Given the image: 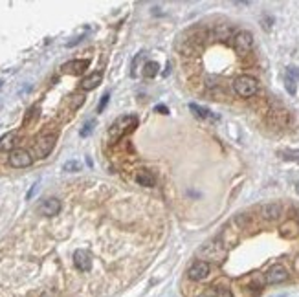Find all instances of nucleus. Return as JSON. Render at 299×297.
<instances>
[{
    "instance_id": "1",
    "label": "nucleus",
    "mask_w": 299,
    "mask_h": 297,
    "mask_svg": "<svg viewBox=\"0 0 299 297\" xmlns=\"http://www.w3.org/2000/svg\"><path fill=\"white\" fill-rule=\"evenodd\" d=\"M136 125H138V118H136V116H121V118L116 119L112 123V127L108 129V138L112 141L119 140L125 132L134 129Z\"/></svg>"
},
{
    "instance_id": "2",
    "label": "nucleus",
    "mask_w": 299,
    "mask_h": 297,
    "mask_svg": "<svg viewBox=\"0 0 299 297\" xmlns=\"http://www.w3.org/2000/svg\"><path fill=\"white\" fill-rule=\"evenodd\" d=\"M233 88L241 97H252V95L257 94L259 84H257V79L252 77V75H239L233 81Z\"/></svg>"
},
{
    "instance_id": "3",
    "label": "nucleus",
    "mask_w": 299,
    "mask_h": 297,
    "mask_svg": "<svg viewBox=\"0 0 299 297\" xmlns=\"http://www.w3.org/2000/svg\"><path fill=\"white\" fill-rule=\"evenodd\" d=\"M55 141H57V134L55 132H44V134H40L35 141V154L37 158H46L53 151V147H55Z\"/></svg>"
},
{
    "instance_id": "4",
    "label": "nucleus",
    "mask_w": 299,
    "mask_h": 297,
    "mask_svg": "<svg viewBox=\"0 0 299 297\" xmlns=\"http://www.w3.org/2000/svg\"><path fill=\"white\" fill-rule=\"evenodd\" d=\"M233 46H235L237 53H241V55L248 53L254 48V35L250 33V31H246V29H241L233 37Z\"/></svg>"
},
{
    "instance_id": "5",
    "label": "nucleus",
    "mask_w": 299,
    "mask_h": 297,
    "mask_svg": "<svg viewBox=\"0 0 299 297\" xmlns=\"http://www.w3.org/2000/svg\"><path fill=\"white\" fill-rule=\"evenodd\" d=\"M33 163V158L29 154L26 149H13L9 152V165L15 169H24V167H29Z\"/></svg>"
},
{
    "instance_id": "6",
    "label": "nucleus",
    "mask_w": 299,
    "mask_h": 297,
    "mask_svg": "<svg viewBox=\"0 0 299 297\" xmlns=\"http://www.w3.org/2000/svg\"><path fill=\"white\" fill-rule=\"evenodd\" d=\"M288 279V272L283 264H274L268 272H266V283L268 285H281Z\"/></svg>"
},
{
    "instance_id": "7",
    "label": "nucleus",
    "mask_w": 299,
    "mask_h": 297,
    "mask_svg": "<svg viewBox=\"0 0 299 297\" xmlns=\"http://www.w3.org/2000/svg\"><path fill=\"white\" fill-rule=\"evenodd\" d=\"M209 264L206 261H197V263H193L187 270V277L191 281H202L206 279L209 275Z\"/></svg>"
},
{
    "instance_id": "8",
    "label": "nucleus",
    "mask_w": 299,
    "mask_h": 297,
    "mask_svg": "<svg viewBox=\"0 0 299 297\" xmlns=\"http://www.w3.org/2000/svg\"><path fill=\"white\" fill-rule=\"evenodd\" d=\"M88 64H90V62L86 61V59H73V61H68L62 64L61 72L68 73V75H81V73L88 68Z\"/></svg>"
},
{
    "instance_id": "9",
    "label": "nucleus",
    "mask_w": 299,
    "mask_h": 297,
    "mask_svg": "<svg viewBox=\"0 0 299 297\" xmlns=\"http://www.w3.org/2000/svg\"><path fill=\"white\" fill-rule=\"evenodd\" d=\"M59 211H61V202L57 198H46L39 206V213L44 217H55L59 215Z\"/></svg>"
},
{
    "instance_id": "10",
    "label": "nucleus",
    "mask_w": 299,
    "mask_h": 297,
    "mask_svg": "<svg viewBox=\"0 0 299 297\" xmlns=\"http://www.w3.org/2000/svg\"><path fill=\"white\" fill-rule=\"evenodd\" d=\"M73 264L79 272H88L92 268V257L90 253L85 252V250H77L73 253Z\"/></svg>"
},
{
    "instance_id": "11",
    "label": "nucleus",
    "mask_w": 299,
    "mask_h": 297,
    "mask_svg": "<svg viewBox=\"0 0 299 297\" xmlns=\"http://www.w3.org/2000/svg\"><path fill=\"white\" fill-rule=\"evenodd\" d=\"M101 81H103V73L101 72L90 73V75H86V77L81 81V90H85V92H90V90L97 88Z\"/></svg>"
},
{
    "instance_id": "12",
    "label": "nucleus",
    "mask_w": 299,
    "mask_h": 297,
    "mask_svg": "<svg viewBox=\"0 0 299 297\" xmlns=\"http://www.w3.org/2000/svg\"><path fill=\"white\" fill-rule=\"evenodd\" d=\"M283 209L279 204H266L261 208V215H263V219L265 220H277L281 217Z\"/></svg>"
},
{
    "instance_id": "13",
    "label": "nucleus",
    "mask_w": 299,
    "mask_h": 297,
    "mask_svg": "<svg viewBox=\"0 0 299 297\" xmlns=\"http://www.w3.org/2000/svg\"><path fill=\"white\" fill-rule=\"evenodd\" d=\"M17 138H18L17 130H11V132L2 136L0 138V151H13V147L17 143Z\"/></svg>"
},
{
    "instance_id": "14",
    "label": "nucleus",
    "mask_w": 299,
    "mask_h": 297,
    "mask_svg": "<svg viewBox=\"0 0 299 297\" xmlns=\"http://www.w3.org/2000/svg\"><path fill=\"white\" fill-rule=\"evenodd\" d=\"M136 182L140 185H145V187H153L154 174L151 173V171H147V169H140V171L136 173Z\"/></svg>"
},
{
    "instance_id": "15",
    "label": "nucleus",
    "mask_w": 299,
    "mask_h": 297,
    "mask_svg": "<svg viewBox=\"0 0 299 297\" xmlns=\"http://www.w3.org/2000/svg\"><path fill=\"white\" fill-rule=\"evenodd\" d=\"M189 108H191L193 112H195V116H197V118H202V119H217V118L213 116V114L209 112L208 108L198 107V105H195V103H191V105H189Z\"/></svg>"
},
{
    "instance_id": "16",
    "label": "nucleus",
    "mask_w": 299,
    "mask_h": 297,
    "mask_svg": "<svg viewBox=\"0 0 299 297\" xmlns=\"http://www.w3.org/2000/svg\"><path fill=\"white\" fill-rule=\"evenodd\" d=\"M156 73H158V62H154V61L145 62V66H143V77L153 79L156 77Z\"/></svg>"
},
{
    "instance_id": "17",
    "label": "nucleus",
    "mask_w": 299,
    "mask_h": 297,
    "mask_svg": "<svg viewBox=\"0 0 299 297\" xmlns=\"http://www.w3.org/2000/svg\"><path fill=\"white\" fill-rule=\"evenodd\" d=\"M39 114H40V108L39 107H29V110L26 112V116H24V127H28V125H31L35 121V119L39 118Z\"/></svg>"
},
{
    "instance_id": "18",
    "label": "nucleus",
    "mask_w": 299,
    "mask_h": 297,
    "mask_svg": "<svg viewBox=\"0 0 299 297\" xmlns=\"http://www.w3.org/2000/svg\"><path fill=\"white\" fill-rule=\"evenodd\" d=\"M285 86H287L288 94L296 95V90H298V86H296V79H294V73L292 72L287 73V77H285Z\"/></svg>"
},
{
    "instance_id": "19",
    "label": "nucleus",
    "mask_w": 299,
    "mask_h": 297,
    "mask_svg": "<svg viewBox=\"0 0 299 297\" xmlns=\"http://www.w3.org/2000/svg\"><path fill=\"white\" fill-rule=\"evenodd\" d=\"M281 156L285 158V160H290V162L299 163V149H296V151H283Z\"/></svg>"
},
{
    "instance_id": "20",
    "label": "nucleus",
    "mask_w": 299,
    "mask_h": 297,
    "mask_svg": "<svg viewBox=\"0 0 299 297\" xmlns=\"http://www.w3.org/2000/svg\"><path fill=\"white\" fill-rule=\"evenodd\" d=\"M64 171H68V173H77V171H81V163L75 162V160H70V162L64 163Z\"/></svg>"
},
{
    "instance_id": "21",
    "label": "nucleus",
    "mask_w": 299,
    "mask_h": 297,
    "mask_svg": "<svg viewBox=\"0 0 299 297\" xmlns=\"http://www.w3.org/2000/svg\"><path fill=\"white\" fill-rule=\"evenodd\" d=\"M92 130H94V121H86L85 123V127H83V129H81V138H86V136L90 134Z\"/></svg>"
},
{
    "instance_id": "22",
    "label": "nucleus",
    "mask_w": 299,
    "mask_h": 297,
    "mask_svg": "<svg viewBox=\"0 0 299 297\" xmlns=\"http://www.w3.org/2000/svg\"><path fill=\"white\" fill-rule=\"evenodd\" d=\"M108 99H110V94H103V97H101V101H99V105H97V112H103L105 110V107H107V103H108Z\"/></svg>"
},
{
    "instance_id": "23",
    "label": "nucleus",
    "mask_w": 299,
    "mask_h": 297,
    "mask_svg": "<svg viewBox=\"0 0 299 297\" xmlns=\"http://www.w3.org/2000/svg\"><path fill=\"white\" fill-rule=\"evenodd\" d=\"M85 103V95H73V103H72V108L75 110V108H79L81 105Z\"/></svg>"
},
{
    "instance_id": "24",
    "label": "nucleus",
    "mask_w": 299,
    "mask_h": 297,
    "mask_svg": "<svg viewBox=\"0 0 299 297\" xmlns=\"http://www.w3.org/2000/svg\"><path fill=\"white\" fill-rule=\"evenodd\" d=\"M200 297H219V294H217L215 288H209V290H206L204 294H200Z\"/></svg>"
},
{
    "instance_id": "25",
    "label": "nucleus",
    "mask_w": 299,
    "mask_h": 297,
    "mask_svg": "<svg viewBox=\"0 0 299 297\" xmlns=\"http://www.w3.org/2000/svg\"><path fill=\"white\" fill-rule=\"evenodd\" d=\"M156 110H158L160 114H167V107H164V105H158V107H156Z\"/></svg>"
},
{
    "instance_id": "26",
    "label": "nucleus",
    "mask_w": 299,
    "mask_h": 297,
    "mask_svg": "<svg viewBox=\"0 0 299 297\" xmlns=\"http://www.w3.org/2000/svg\"><path fill=\"white\" fill-rule=\"evenodd\" d=\"M298 193H299V184H298Z\"/></svg>"
},
{
    "instance_id": "27",
    "label": "nucleus",
    "mask_w": 299,
    "mask_h": 297,
    "mask_svg": "<svg viewBox=\"0 0 299 297\" xmlns=\"http://www.w3.org/2000/svg\"><path fill=\"white\" fill-rule=\"evenodd\" d=\"M279 297H285V296H279Z\"/></svg>"
}]
</instances>
